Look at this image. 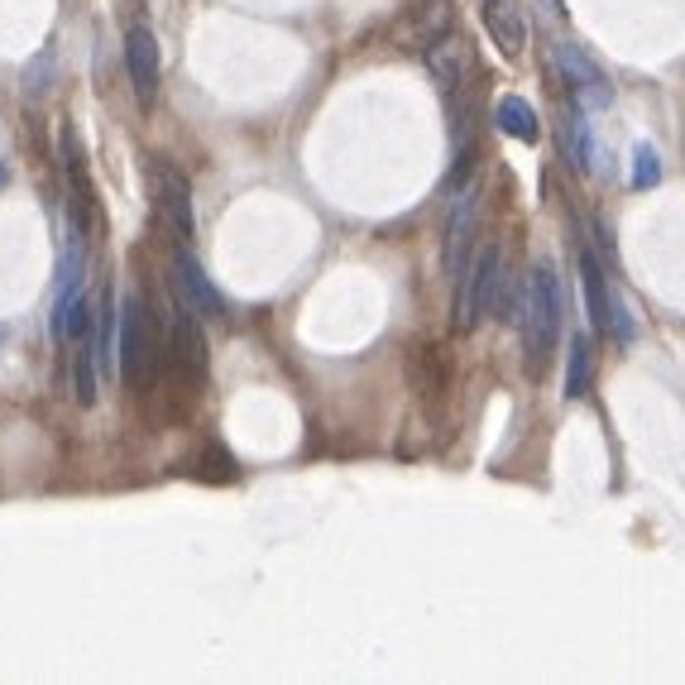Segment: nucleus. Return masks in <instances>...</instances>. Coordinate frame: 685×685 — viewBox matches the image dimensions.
I'll return each mask as SVG.
<instances>
[{"instance_id":"obj_17","label":"nucleus","mask_w":685,"mask_h":685,"mask_svg":"<svg viewBox=\"0 0 685 685\" xmlns=\"http://www.w3.org/2000/svg\"><path fill=\"white\" fill-rule=\"evenodd\" d=\"M20 82H25V97L29 101H39V97H49V82H53V53L49 49H43L35 62H29V68H25V77H20Z\"/></svg>"},{"instance_id":"obj_11","label":"nucleus","mask_w":685,"mask_h":685,"mask_svg":"<svg viewBox=\"0 0 685 685\" xmlns=\"http://www.w3.org/2000/svg\"><path fill=\"white\" fill-rule=\"evenodd\" d=\"M485 29L493 35V49H503L508 58L522 53V39H528V25H522V10L513 0H480Z\"/></svg>"},{"instance_id":"obj_7","label":"nucleus","mask_w":685,"mask_h":685,"mask_svg":"<svg viewBox=\"0 0 685 685\" xmlns=\"http://www.w3.org/2000/svg\"><path fill=\"white\" fill-rule=\"evenodd\" d=\"M556 68H561V77L576 87V101L580 106H609L614 101L609 77H604V68L580 49V43H570V39L556 43Z\"/></svg>"},{"instance_id":"obj_15","label":"nucleus","mask_w":685,"mask_h":685,"mask_svg":"<svg viewBox=\"0 0 685 685\" xmlns=\"http://www.w3.org/2000/svg\"><path fill=\"white\" fill-rule=\"evenodd\" d=\"M589 384H595V341L576 331L570 336V355H566V398H589Z\"/></svg>"},{"instance_id":"obj_9","label":"nucleus","mask_w":685,"mask_h":685,"mask_svg":"<svg viewBox=\"0 0 685 685\" xmlns=\"http://www.w3.org/2000/svg\"><path fill=\"white\" fill-rule=\"evenodd\" d=\"M125 68H130V87H135L139 106H149L158 97V77H164V58H158L154 29H145V25L125 29Z\"/></svg>"},{"instance_id":"obj_12","label":"nucleus","mask_w":685,"mask_h":685,"mask_svg":"<svg viewBox=\"0 0 685 685\" xmlns=\"http://www.w3.org/2000/svg\"><path fill=\"white\" fill-rule=\"evenodd\" d=\"M427 62H432L437 82H441L446 91H460V87H466V77H470V49H466V39H460V35L437 39L432 49H427Z\"/></svg>"},{"instance_id":"obj_8","label":"nucleus","mask_w":685,"mask_h":685,"mask_svg":"<svg viewBox=\"0 0 685 685\" xmlns=\"http://www.w3.org/2000/svg\"><path fill=\"white\" fill-rule=\"evenodd\" d=\"M62 168H68V216L77 221V226H97L101 206H97V187H91V173H87V158H82V139H77V130L68 125L62 130Z\"/></svg>"},{"instance_id":"obj_10","label":"nucleus","mask_w":685,"mask_h":685,"mask_svg":"<svg viewBox=\"0 0 685 685\" xmlns=\"http://www.w3.org/2000/svg\"><path fill=\"white\" fill-rule=\"evenodd\" d=\"M158 178V216H164V226L173 231V241H193L197 221H193V187H187V178L173 164H158L154 168Z\"/></svg>"},{"instance_id":"obj_20","label":"nucleus","mask_w":685,"mask_h":685,"mask_svg":"<svg viewBox=\"0 0 685 685\" xmlns=\"http://www.w3.org/2000/svg\"><path fill=\"white\" fill-rule=\"evenodd\" d=\"M532 6H537L541 20H556V14H561V0H532Z\"/></svg>"},{"instance_id":"obj_2","label":"nucleus","mask_w":685,"mask_h":685,"mask_svg":"<svg viewBox=\"0 0 685 685\" xmlns=\"http://www.w3.org/2000/svg\"><path fill=\"white\" fill-rule=\"evenodd\" d=\"M197 322L202 316H193L183 302H173V316L164 326V364H158V379L168 384V393L187 398V403H197L206 384V336Z\"/></svg>"},{"instance_id":"obj_14","label":"nucleus","mask_w":685,"mask_h":685,"mask_svg":"<svg viewBox=\"0 0 685 685\" xmlns=\"http://www.w3.org/2000/svg\"><path fill=\"white\" fill-rule=\"evenodd\" d=\"M493 125H499L508 139H518V145H537L541 139L537 110H532V101H522V97H503L499 106H493Z\"/></svg>"},{"instance_id":"obj_13","label":"nucleus","mask_w":685,"mask_h":685,"mask_svg":"<svg viewBox=\"0 0 685 685\" xmlns=\"http://www.w3.org/2000/svg\"><path fill=\"white\" fill-rule=\"evenodd\" d=\"M580 278H585V302H589V322L599 331H614V293L604 268L595 264V254H580Z\"/></svg>"},{"instance_id":"obj_19","label":"nucleus","mask_w":685,"mask_h":685,"mask_svg":"<svg viewBox=\"0 0 685 685\" xmlns=\"http://www.w3.org/2000/svg\"><path fill=\"white\" fill-rule=\"evenodd\" d=\"M662 183V154L652 145L633 149V187H657Z\"/></svg>"},{"instance_id":"obj_6","label":"nucleus","mask_w":685,"mask_h":685,"mask_svg":"<svg viewBox=\"0 0 685 685\" xmlns=\"http://www.w3.org/2000/svg\"><path fill=\"white\" fill-rule=\"evenodd\" d=\"M474 221H480V187H460L446 216V241H441V264L446 274L460 283V274L470 268V245H474Z\"/></svg>"},{"instance_id":"obj_1","label":"nucleus","mask_w":685,"mask_h":685,"mask_svg":"<svg viewBox=\"0 0 685 685\" xmlns=\"http://www.w3.org/2000/svg\"><path fill=\"white\" fill-rule=\"evenodd\" d=\"M522 350H528V370L541 374V364L551 360L556 341H561L566 326V302H561V278H556L551 264H537L528 278H522Z\"/></svg>"},{"instance_id":"obj_18","label":"nucleus","mask_w":685,"mask_h":685,"mask_svg":"<svg viewBox=\"0 0 685 685\" xmlns=\"http://www.w3.org/2000/svg\"><path fill=\"white\" fill-rule=\"evenodd\" d=\"M235 456L226 451V446H206V456H202V480H212V485H221V480H235Z\"/></svg>"},{"instance_id":"obj_16","label":"nucleus","mask_w":685,"mask_h":685,"mask_svg":"<svg viewBox=\"0 0 685 685\" xmlns=\"http://www.w3.org/2000/svg\"><path fill=\"white\" fill-rule=\"evenodd\" d=\"M566 158H570V168H580V173L595 168V135H589L580 110H566Z\"/></svg>"},{"instance_id":"obj_5","label":"nucleus","mask_w":685,"mask_h":685,"mask_svg":"<svg viewBox=\"0 0 685 685\" xmlns=\"http://www.w3.org/2000/svg\"><path fill=\"white\" fill-rule=\"evenodd\" d=\"M173 293H178V302L193 316H202V322H226L231 316V302H226V293L212 283V274L193 260L187 249H178L173 254Z\"/></svg>"},{"instance_id":"obj_3","label":"nucleus","mask_w":685,"mask_h":685,"mask_svg":"<svg viewBox=\"0 0 685 685\" xmlns=\"http://www.w3.org/2000/svg\"><path fill=\"white\" fill-rule=\"evenodd\" d=\"M164 364V331H158L154 307L139 293L120 302V379L130 389H145L158 379Z\"/></svg>"},{"instance_id":"obj_4","label":"nucleus","mask_w":685,"mask_h":685,"mask_svg":"<svg viewBox=\"0 0 685 685\" xmlns=\"http://www.w3.org/2000/svg\"><path fill=\"white\" fill-rule=\"evenodd\" d=\"M508 268V249L503 245H485L480 254L470 260V268L460 274V331H474L480 326V316L493 307V288H499Z\"/></svg>"}]
</instances>
